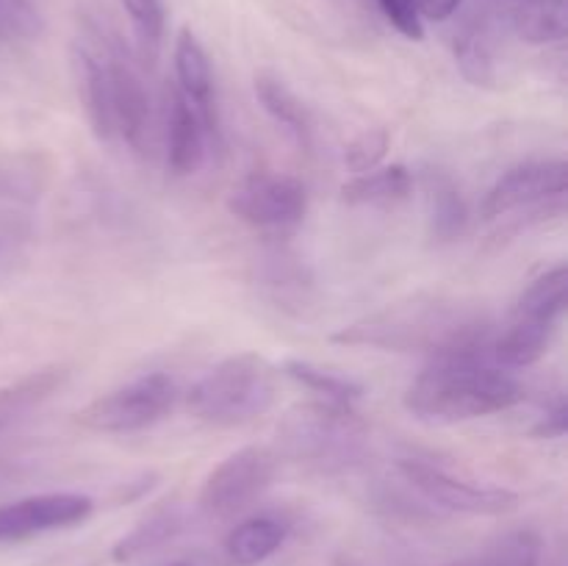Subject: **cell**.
<instances>
[{
    "label": "cell",
    "mask_w": 568,
    "mask_h": 566,
    "mask_svg": "<svg viewBox=\"0 0 568 566\" xmlns=\"http://www.w3.org/2000/svg\"><path fill=\"white\" fill-rule=\"evenodd\" d=\"M516 33L530 44H552L566 39V0H516L510 14Z\"/></svg>",
    "instance_id": "cell-23"
},
{
    "label": "cell",
    "mask_w": 568,
    "mask_h": 566,
    "mask_svg": "<svg viewBox=\"0 0 568 566\" xmlns=\"http://www.w3.org/2000/svg\"><path fill=\"white\" fill-rule=\"evenodd\" d=\"M464 0H416V9H419L422 20H433V22H444L460 9Z\"/></svg>",
    "instance_id": "cell-32"
},
{
    "label": "cell",
    "mask_w": 568,
    "mask_h": 566,
    "mask_svg": "<svg viewBox=\"0 0 568 566\" xmlns=\"http://www.w3.org/2000/svg\"><path fill=\"white\" fill-rule=\"evenodd\" d=\"M425 203H427V231L438 244L455 242L464 236L466 222H469V209L460 194L458 183L444 170L425 172Z\"/></svg>",
    "instance_id": "cell-17"
},
{
    "label": "cell",
    "mask_w": 568,
    "mask_h": 566,
    "mask_svg": "<svg viewBox=\"0 0 568 566\" xmlns=\"http://www.w3.org/2000/svg\"><path fill=\"white\" fill-rule=\"evenodd\" d=\"M331 342L383 353H425L430 358L488 355L491 322L477 305L444 294H414L338 327Z\"/></svg>",
    "instance_id": "cell-1"
},
{
    "label": "cell",
    "mask_w": 568,
    "mask_h": 566,
    "mask_svg": "<svg viewBox=\"0 0 568 566\" xmlns=\"http://www.w3.org/2000/svg\"><path fill=\"white\" fill-rule=\"evenodd\" d=\"M455 61L466 81L475 87H491L497 81V59H494L491 42L483 31H464L455 39Z\"/></svg>",
    "instance_id": "cell-25"
},
{
    "label": "cell",
    "mask_w": 568,
    "mask_h": 566,
    "mask_svg": "<svg viewBox=\"0 0 568 566\" xmlns=\"http://www.w3.org/2000/svg\"><path fill=\"white\" fill-rule=\"evenodd\" d=\"M566 292H568V270L566 264L552 266L544 275H538L530 286L521 292L510 322L538 327V331L555 333L558 322L566 314Z\"/></svg>",
    "instance_id": "cell-16"
},
{
    "label": "cell",
    "mask_w": 568,
    "mask_h": 566,
    "mask_svg": "<svg viewBox=\"0 0 568 566\" xmlns=\"http://www.w3.org/2000/svg\"><path fill=\"white\" fill-rule=\"evenodd\" d=\"M64 366H42V370L28 372L26 377L0 388V436H3L11 425L26 420L33 408L48 403V400L53 397L55 388L64 383Z\"/></svg>",
    "instance_id": "cell-19"
},
{
    "label": "cell",
    "mask_w": 568,
    "mask_h": 566,
    "mask_svg": "<svg viewBox=\"0 0 568 566\" xmlns=\"http://www.w3.org/2000/svg\"><path fill=\"white\" fill-rule=\"evenodd\" d=\"M397 469L427 503L438 505L453 514L471 516H499L519 505V494L503 486H483L453 475L444 466L430 464L425 458H399Z\"/></svg>",
    "instance_id": "cell-8"
},
{
    "label": "cell",
    "mask_w": 568,
    "mask_h": 566,
    "mask_svg": "<svg viewBox=\"0 0 568 566\" xmlns=\"http://www.w3.org/2000/svg\"><path fill=\"white\" fill-rule=\"evenodd\" d=\"M178 383L164 372H150L105 392L75 411V425L92 433H139L159 425L178 403Z\"/></svg>",
    "instance_id": "cell-5"
},
{
    "label": "cell",
    "mask_w": 568,
    "mask_h": 566,
    "mask_svg": "<svg viewBox=\"0 0 568 566\" xmlns=\"http://www.w3.org/2000/svg\"><path fill=\"white\" fill-rule=\"evenodd\" d=\"M388 144H392V133L386 128H366L361 131L353 142L344 150V164L361 175V172L375 170L383 161V155L388 153Z\"/></svg>",
    "instance_id": "cell-28"
},
{
    "label": "cell",
    "mask_w": 568,
    "mask_h": 566,
    "mask_svg": "<svg viewBox=\"0 0 568 566\" xmlns=\"http://www.w3.org/2000/svg\"><path fill=\"white\" fill-rule=\"evenodd\" d=\"M288 525L277 516H250L225 538V555L233 566H258L283 547Z\"/></svg>",
    "instance_id": "cell-18"
},
{
    "label": "cell",
    "mask_w": 568,
    "mask_h": 566,
    "mask_svg": "<svg viewBox=\"0 0 568 566\" xmlns=\"http://www.w3.org/2000/svg\"><path fill=\"white\" fill-rule=\"evenodd\" d=\"M0 39H6V33H3V31H0Z\"/></svg>",
    "instance_id": "cell-34"
},
{
    "label": "cell",
    "mask_w": 568,
    "mask_h": 566,
    "mask_svg": "<svg viewBox=\"0 0 568 566\" xmlns=\"http://www.w3.org/2000/svg\"><path fill=\"white\" fill-rule=\"evenodd\" d=\"M525 400V386L488 355H438L405 392V408L425 422H466Z\"/></svg>",
    "instance_id": "cell-2"
},
{
    "label": "cell",
    "mask_w": 568,
    "mask_h": 566,
    "mask_svg": "<svg viewBox=\"0 0 568 566\" xmlns=\"http://www.w3.org/2000/svg\"><path fill=\"white\" fill-rule=\"evenodd\" d=\"M0 31L6 37L37 39L42 37L44 20L31 0H0Z\"/></svg>",
    "instance_id": "cell-29"
},
{
    "label": "cell",
    "mask_w": 568,
    "mask_h": 566,
    "mask_svg": "<svg viewBox=\"0 0 568 566\" xmlns=\"http://www.w3.org/2000/svg\"><path fill=\"white\" fill-rule=\"evenodd\" d=\"M383 17L403 33L410 42H422L425 39V26H422L419 9H416V0H377Z\"/></svg>",
    "instance_id": "cell-30"
},
{
    "label": "cell",
    "mask_w": 568,
    "mask_h": 566,
    "mask_svg": "<svg viewBox=\"0 0 568 566\" xmlns=\"http://www.w3.org/2000/svg\"><path fill=\"white\" fill-rule=\"evenodd\" d=\"M120 3L131 17L139 53L144 61H153L164 39V3L161 0H120Z\"/></svg>",
    "instance_id": "cell-26"
},
{
    "label": "cell",
    "mask_w": 568,
    "mask_h": 566,
    "mask_svg": "<svg viewBox=\"0 0 568 566\" xmlns=\"http://www.w3.org/2000/svg\"><path fill=\"white\" fill-rule=\"evenodd\" d=\"M175 78L178 92L194 105V111L203 120L205 133L211 142L220 144L222 139V122H220V105H216V87H214V70H211V59L205 53L203 42L192 28H181L175 37Z\"/></svg>",
    "instance_id": "cell-12"
},
{
    "label": "cell",
    "mask_w": 568,
    "mask_h": 566,
    "mask_svg": "<svg viewBox=\"0 0 568 566\" xmlns=\"http://www.w3.org/2000/svg\"><path fill=\"white\" fill-rule=\"evenodd\" d=\"M364 444L366 422L353 405L327 403V400L300 403L277 425L281 453L300 464L322 466V469L358 461Z\"/></svg>",
    "instance_id": "cell-4"
},
{
    "label": "cell",
    "mask_w": 568,
    "mask_h": 566,
    "mask_svg": "<svg viewBox=\"0 0 568 566\" xmlns=\"http://www.w3.org/2000/svg\"><path fill=\"white\" fill-rule=\"evenodd\" d=\"M277 370L258 353H236L211 366L186 394V405L200 422L236 427L264 416L275 405Z\"/></svg>",
    "instance_id": "cell-3"
},
{
    "label": "cell",
    "mask_w": 568,
    "mask_h": 566,
    "mask_svg": "<svg viewBox=\"0 0 568 566\" xmlns=\"http://www.w3.org/2000/svg\"><path fill=\"white\" fill-rule=\"evenodd\" d=\"M568 427V405L564 397L555 400L552 408H547V414L541 416L536 427H532V436L538 438H560Z\"/></svg>",
    "instance_id": "cell-31"
},
{
    "label": "cell",
    "mask_w": 568,
    "mask_h": 566,
    "mask_svg": "<svg viewBox=\"0 0 568 566\" xmlns=\"http://www.w3.org/2000/svg\"><path fill=\"white\" fill-rule=\"evenodd\" d=\"M98 42L78 39L72 48V70H75V87L81 109L87 114L89 128L100 142L114 137V117H111V78L109 59H105L103 33L94 31Z\"/></svg>",
    "instance_id": "cell-13"
},
{
    "label": "cell",
    "mask_w": 568,
    "mask_h": 566,
    "mask_svg": "<svg viewBox=\"0 0 568 566\" xmlns=\"http://www.w3.org/2000/svg\"><path fill=\"white\" fill-rule=\"evenodd\" d=\"M568 183V166L564 159L521 161L497 178L483 198V216L497 220L510 211L530 209V205L564 200Z\"/></svg>",
    "instance_id": "cell-10"
},
{
    "label": "cell",
    "mask_w": 568,
    "mask_h": 566,
    "mask_svg": "<svg viewBox=\"0 0 568 566\" xmlns=\"http://www.w3.org/2000/svg\"><path fill=\"white\" fill-rule=\"evenodd\" d=\"M227 211L261 231H286L303 222L308 192L303 181L283 172H250L227 194Z\"/></svg>",
    "instance_id": "cell-7"
},
{
    "label": "cell",
    "mask_w": 568,
    "mask_h": 566,
    "mask_svg": "<svg viewBox=\"0 0 568 566\" xmlns=\"http://www.w3.org/2000/svg\"><path fill=\"white\" fill-rule=\"evenodd\" d=\"M105 59H109L114 133H120L122 142L133 153H150V148H153L155 114L148 83H144L139 67L128 59L122 44L114 42V39H105Z\"/></svg>",
    "instance_id": "cell-9"
},
{
    "label": "cell",
    "mask_w": 568,
    "mask_h": 566,
    "mask_svg": "<svg viewBox=\"0 0 568 566\" xmlns=\"http://www.w3.org/2000/svg\"><path fill=\"white\" fill-rule=\"evenodd\" d=\"M277 472V455L270 447L236 449L211 469L200 488L197 505L211 519H231L255 503L272 486Z\"/></svg>",
    "instance_id": "cell-6"
},
{
    "label": "cell",
    "mask_w": 568,
    "mask_h": 566,
    "mask_svg": "<svg viewBox=\"0 0 568 566\" xmlns=\"http://www.w3.org/2000/svg\"><path fill=\"white\" fill-rule=\"evenodd\" d=\"M205 142L209 133L200 114L178 89H172L166 111V166L172 175H194L205 161Z\"/></svg>",
    "instance_id": "cell-14"
},
{
    "label": "cell",
    "mask_w": 568,
    "mask_h": 566,
    "mask_svg": "<svg viewBox=\"0 0 568 566\" xmlns=\"http://www.w3.org/2000/svg\"><path fill=\"white\" fill-rule=\"evenodd\" d=\"M281 372L286 377H292L294 383H300L303 388L314 392L320 400H327V403L353 405L355 400H361V394H364V386H361V383L349 381V377L338 375V372L322 370L314 361L286 358L283 361Z\"/></svg>",
    "instance_id": "cell-24"
},
{
    "label": "cell",
    "mask_w": 568,
    "mask_h": 566,
    "mask_svg": "<svg viewBox=\"0 0 568 566\" xmlns=\"http://www.w3.org/2000/svg\"><path fill=\"white\" fill-rule=\"evenodd\" d=\"M170 566H192V564H170Z\"/></svg>",
    "instance_id": "cell-33"
},
{
    "label": "cell",
    "mask_w": 568,
    "mask_h": 566,
    "mask_svg": "<svg viewBox=\"0 0 568 566\" xmlns=\"http://www.w3.org/2000/svg\"><path fill=\"white\" fill-rule=\"evenodd\" d=\"M183 527V514L178 505H161V508L150 511L131 533L120 538V542L111 547V558L116 564H128V560H136L142 555L155 553L159 547L170 544L172 538L181 533Z\"/></svg>",
    "instance_id": "cell-21"
},
{
    "label": "cell",
    "mask_w": 568,
    "mask_h": 566,
    "mask_svg": "<svg viewBox=\"0 0 568 566\" xmlns=\"http://www.w3.org/2000/svg\"><path fill=\"white\" fill-rule=\"evenodd\" d=\"M94 499L78 492H48L0 505V544L22 542L39 533L64 530L89 519Z\"/></svg>",
    "instance_id": "cell-11"
},
{
    "label": "cell",
    "mask_w": 568,
    "mask_h": 566,
    "mask_svg": "<svg viewBox=\"0 0 568 566\" xmlns=\"http://www.w3.org/2000/svg\"><path fill=\"white\" fill-rule=\"evenodd\" d=\"M544 542L536 530H514L494 538L477 553L455 558L444 566H538Z\"/></svg>",
    "instance_id": "cell-22"
},
{
    "label": "cell",
    "mask_w": 568,
    "mask_h": 566,
    "mask_svg": "<svg viewBox=\"0 0 568 566\" xmlns=\"http://www.w3.org/2000/svg\"><path fill=\"white\" fill-rule=\"evenodd\" d=\"M33 225L20 211H0V275L14 272L31 247Z\"/></svg>",
    "instance_id": "cell-27"
},
{
    "label": "cell",
    "mask_w": 568,
    "mask_h": 566,
    "mask_svg": "<svg viewBox=\"0 0 568 566\" xmlns=\"http://www.w3.org/2000/svg\"><path fill=\"white\" fill-rule=\"evenodd\" d=\"M414 183V172L405 164L375 166L344 183L342 200L347 205H394L410 198Z\"/></svg>",
    "instance_id": "cell-20"
},
{
    "label": "cell",
    "mask_w": 568,
    "mask_h": 566,
    "mask_svg": "<svg viewBox=\"0 0 568 566\" xmlns=\"http://www.w3.org/2000/svg\"><path fill=\"white\" fill-rule=\"evenodd\" d=\"M253 89L261 109H264L288 137H294V142H297L300 148H311V142H314V120H311L308 105L297 98V92H294L281 75H275V72L270 70L255 72Z\"/></svg>",
    "instance_id": "cell-15"
}]
</instances>
